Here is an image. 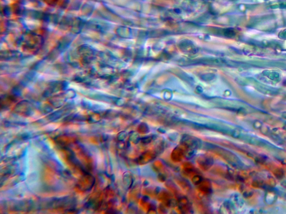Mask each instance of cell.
I'll list each match as a JSON object with an SVG mask.
<instances>
[{
	"label": "cell",
	"mask_w": 286,
	"mask_h": 214,
	"mask_svg": "<svg viewBox=\"0 0 286 214\" xmlns=\"http://www.w3.org/2000/svg\"><path fill=\"white\" fill-rule=\"evenodd\" d=\"M239 139H241L244 142L248 143L249 144L254 145L259 147H269L272 148L273 146H272L271 143L267 142L265 140H262L261 138L253 136L251 135H246V134H241V136Z\"/></svg>",
	"instance_id": "6da1fadb"
},
{
	"label": "cell",
	"mask_w": 286,
	"mask_h": 214,
	"mask_svg": "<svg viewBox=\"0 0 286 214\" xmlns=\"http://www.w3.org/2000/svg\"><path fill=\"white\" fill-rule=\"evenodd\" d=\"M184 142L189 147H193V148H198L201 146V141L197 139V138H187V136H185V138H183Z\"/></svg>",
	"instance_id": "7a4b0ae2"
},
{
	"label": "cell",
	"mask_w": 286,
	"mask_h": 214,
	"mask_svg": "<svg viewBox=\"0 0 286 214\" xmlns=\"http://www.w3.org/2000/svg\"><path fill=\"white\" fill-rule=\"evenodd\" d=\"M277 200V196L274 193V192L269 190L265 195V201L269 205L273 204Z\"/></svg>",
	"instance_id": "3957f363"
},
{
	"label": "cell",
	"mask_w": 286,
	"mask_h": 214,
	"mask_svg": "<svg viewBox=\"0 0 286 214\" xmlns=\"http://www.w3.org/2000/svg\"><path fill=\"white\" fill-rule=\"evenodd\" d=\"M233 201L235 204L237 205L238 206L241 207L244 204L243 200L242 199L241 197L238 194H236L233 196Z\"/></svg>",
	"instance_id": "277c9868"
},
{
	"label": "cell",
	"mask_w": 286,
	"mask_h": 214,
	"mask_svg": "<svg viewBox=\"0 0 286 214\" xmlns=\"http://www.w3.org/2000/svg\"><path fill=\"white\" fill-rule=\"evenodd\" d=\"M275 175L277 178H279L278 179H280V178H282L283 176V172L282 170H278L277 171V172L275 173Z\"/></svg>",
	"instance_id": "5b68a950"
},
{
	"label": "cell",
	"mask_w": 286,
	"mask_h": 214,
	"mask_svg": "<svg viewBox=\"0 0 286 214\" xmlns=\"http://www.w3.org/2000/svg\"><path fill=\"white\" fill-rule=\"evenodd\" d=\"M254 127L256 129H261L262 127V123L259 121H256L254 123Z\"/></svg>",
	"instance_id": "8992f818"
},
{
	"label": "cell",
	"mask_w": 286,
	"mask_h": 214,
	"mask_svg": "<svg viewBox=\"0 0 286 214\" xmlns=\"http://www.w3.org/2000/svg\"><path fill=\"white\" fill-rule=\"evenodd\" d=\"M284 127H285V129H286V125H284Z\"/></svg>",
	"instance_id": "52a82bcc"
}]
</instances>
